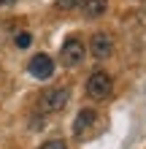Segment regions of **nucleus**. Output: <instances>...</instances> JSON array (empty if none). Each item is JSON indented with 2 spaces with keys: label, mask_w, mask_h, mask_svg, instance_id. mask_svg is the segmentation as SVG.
I'll return each instance as SVG.
<instances>
[{
  "label": "nucleus",
  "mask_w": 146,
  "mask_h": 149,
  "mask_svg": "<svg viewBox=\"0 0 146 149\" xmlns=\"http://www.w3.org/2000/svg\"><path fill=\"white\" fill-rule=\"evenodd\" d=\"M41 149H68V144L62 141V138H51V141H46Z\"/></svg>",
  "instance_id": "1a4fd4ad"
},
{
  "label": "nucleus",
  "mask_w": 146,
  "mask_h": 149,
  "mask_svg": "<svg viewBox=\"0 0 146 149\" xmlns=\"http://www.w3.org/2000/svg\"><path fill=\"white\" fill-rule=\"evenodd\" d=\"M14 43H16L19 49H27L30 43H33V36H30V33H19V36L14 38Z\"/></svg>",
  "instance_id": "6e6552de"
},
{
  "label": "nucleus",
  "mask_w": 146,
  "mask_h": 149,
  "mask_svg": "<svg viewBox=\"0 0 146 149\" xmlns=\"http://www.w3.org/2000/svg\"><path fill=\"white\" fill-rule=\"evenodd\" d=\"M76 0H57V8H73Z\"/></svg>",
  "instance_id": "9d476101"
},
{
  "label": "nucleus",
  "mask_w": 146,
  "mask_h": 149,
  "mask_svg": "<svg viewBox=\"0 0 146 149\" xmlns=\"http://www.w3.org/2000/svg\"><path fill=\"white\" fill-rule=\"evenodd\" d=\"M95 119H98V111L95 109H81L79 114H76V122H73V136H81L84 130H89Z\"/></svg>",
  "instance_id": "423d86ee"
},
{
  "label": "nucleus",
  "mask_w": 146,
  "mask_h": 149,
  "mask_svg": "<svg viewBox=\"0 0 146 149\" xmlns=\"http://www.w3.org/2000/svg\"><path fill=\"white\" fill-rule=\"evenodd\" d=\"M87 92H89V98H95V100L111 98V92H114V79L106 71H95L87 79Z\"/></svg>",
  "instance_id": "f03ea898"
},
{
  "label": "nucleus",
  "mask_w": 146,
  "mask_h": 149,
  "mask_svg": "<svg viewBox=\"0 0 146 149\" xmlns=\"http://www.w3.org/2000/svg\"><path fill=\"white\" fill-rule=\"evenodd\" d=\"M89 54L95 60H108L111 54H114V36L106 33V30L95 33L92 41H89Z\"/></svg>",
  "instance_id": "20e7f679"
},
{
  "label": "nucleus",
  "mask_w": 146,
  "mask_h": 149,
  "mask_svg": "<svg viewBox=\"0 0 146 149\" xmlns=\"http://www.w3.org/2000/svg\"><path fill=\"white\" fill-rule=\"evenodd\" d=\"M27 73L33 79H38V81H46V79L54 76V60H51L49 54H35L27 63Z\"/></svg>",
  "instance_id": "39448f33"
},
{
  "label": "nucleus",
  "mask_w": 146,
  "mask_h": 149,
  "mask_svg": "<svg viewBox=\"0 0 146 149\" xmlns=\"http://www.w3.org/2000/svg\"><path fill=\"white\" fill-rule=\"evenodd\" d=\"M71 100V90L68 87H54V90H46L41 95V111L44 114H54V111H62Z\"/></svg>",
  "instance_id": "f257e3e1"
},
{
  "label": "nucleus",
  "mask_w": 146,
  "mask_h": 149,
  "mask_svg": "<svg viewBox=\"0 0 146 149\" xmlns=\"http://www.w3.org/2000/svg\"><path fill=\"white\" fill-rule=\"evenodd\" d=\"M81 11H84L87 19H98V16H103V14L108 11V0H84Z\"/></svg>",
  "instance_id": "0eeeda50"
},
{
  "label": "nucleus",
  "mask_w": 146,
  "mask_h": 149,
  "mask_svg": "<svg viewBox=\"0 0 146 149\" xmlns=\"http://www.w3.org/2000/svg\"><path fill=\"white\" fill-rule=\"evenodd\" d=\"M16 3V0H0V8H3V6H14Z\"/></svg>",
  "instance_id": "9b49d317"
},
{
  "label": "nucleus",
  "mask_w": 146,
  "mask_h": 149,
  "mask_svg": "<svg viewBox=\"0 0 146 149\" xmlns=\"http://www.w3.org/2000/svg\"><path fill=\"white\" fill-rule=\"evenodd\" d=\"M60 63L62 68H79L84 63V43L79 38H68L60 49Z\"/></svg>",
  "instance_id": "7ed1b4c3"
}]
</instances>
